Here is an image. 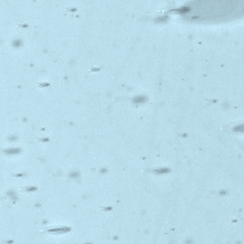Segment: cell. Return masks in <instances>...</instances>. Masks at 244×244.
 I'll return each mask as SVG.
<instances>
[{"label": "cell", "mask_w": 244, "mask_h": 244, "mask_svg": "<svg viewBox=\"0 0 244 244\" xmlns=\"http://www.w3.org/2000/svg\"><path fill=\"white\" fill-rule=\"evenodd\" d=\"M234 131L238 132V133H243L244 134V124H241V125H239L235 126Z\"/></svg>", "instance_id": "cell-1"}, {"label": "cell", "mask_w": 244, "mask_h": 244, "mask_svg": "<svg viewBox=\"0 0 244 244\" xmlns=\"http://www.w3.org/2000/svg\"><path fill=\"white\" fill-rule=\"evenodd\" d=\"M13 150H10L9 152H8V153L11 154V153H17V152H19V150L18 149H15V151H13Z\"/></svg>", "instance_id": "cell-2"}]
</instances>
